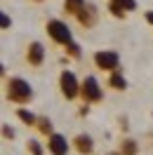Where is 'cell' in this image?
<instances>
[{
  "label": "cell",
  "mask_w": 153,
  "mask_h": 155,
  "mask_svg": "<svg viewBox=\"0 0 153 155\" xmlns=\"http://www.w3.org/2000/svg\"><path fill=\"white\" fill-rule=\"evenodd\" d=\"M7 99L14 101V104H29L33 99V87L24 78H12L7 82Z\"/></svg>",
  "instance_id": "cell-1"
},
{
  "label": "cell",
  "mask_w": 153,
  "mask_h": 155,
  "mask_svg": "<svg viewBox=\"0 0 153 155\" xmlns=\"http://www.w3.org/2000/svg\"><path fill=\"white\" fill-rule=\"evenodd\" d=\"M45 28H47L49 38L54 40V42H59V45H66V42L73 40V31H71V26H68L66 21H61V19H49Z\"/></svg>",
  "instance_id": "cell-2"
},
{
  "label": "cell",
  "mask_w": 153,
  "mask_h": 155,
  "mask_svg": "<svg viewBox=\"0 0 153 155\" xmlns=\"http://www.w3.org/2000/svg\"><path fill=\"white\" fill-rule=\"evenodd\" d=\"M78 94H83V99H85L87 104H94V101H101L104 89H101V85H99V80H97L94 75H87L85 80H83L80 89H78Z\"/></svg>",
  "instance_id": "cell-3"
},
{
  "label": "cell",
  "mask_w": 153,
  "mask_h": 155,
  "mask_svg": "<svg viewBox=\"0 0 153 155\" xmlns=\"http://www.w3.org/2000/svg\"><path fill=\"white\" fill-rule=\"evenodd\" d=\"M94 64L101 71H118L120 68V54L113 49H99L94 54Z\"/></svg>",
  "instance_id": "cell-4"
},
{
  "label": "cell",
  "mask_w": 153,
  "mask_h": 155,
  "mask_svg": "<svg viewBox=\"0 0 153 155\" xmlns=\"http://www.w3.org/2000/svg\"><path fill=\"white\" fill-rule=\"evenodd\" d=\"M59 87H61V94L66 99H76L78 97V89H80V82L73 71H64L59 75Z\"/></svg>",
  "instance_id": "cell-5"
},
{
  "label": "cell",
  "mask_w": 153,
  "mask_h": 155,
  "mask_svg": "<svg viewBox=\"0 0 153 155\" xmlns=\"http://www.w3.org/2000/svg\"><path fill=\"white\" fill-rule=\"evenodd\" d=\"M47 148H49V153H52V155H66V153H68V141H66V136L52 132V134H49Z\"/></svg>",
  "instance_id": "cell-6"
},
{
  "label": "cell",
  "mask_w": 153,
  "mask_h": 155,
  "mask_svg": "<svg viewBox=\"0 0 153 155\" xmlns=\"http://www.w3.org/2000/svg\"><path fill=\"white\" fill-rule=\"evenodd\" d=\"M26 59H29L31 66H40L45 61V45L42 42H31L29 52H26Z\"/></svg>",
  "instance_id": "cell-7"
},
{
  "label": "cell",
  "mask_w": 153,
  "mask_h": 155,
  "mask_svg": "<svg viewBox=\"0 0 153 155\" xmlns=\"http://www.w3.org/2000/svg\"><path fill=\"white\" fill-rule=\"evenodd\" d=\"M73 143H76L78 153H83V155H90L92 150H94V141H92L90 134H78L76 139H73Z\"/></svg>",
  "instance_id": "cell-8"
},
{
  "label": "cell",
  "mask_w": 153,
  "mask_h": 155,
  "mask_svg": "<svg viewBox=\"0 0 153 155\" xmlns=\"http://www.w3.org/2000/svg\"><path fill=\"white\" fill-rule=\"evenodd\" d=\"M78 17V21H80V24H83V26H94V21H97V12H94V7H92V5H83V10L78 12L76 14Z\"/></svg>",
  "instance_id": "cell-9"
},
{
  "label": "cell",
  "mask_w": 153,
  "mask_h": 155,
  "mask_svg": "<svg viewBox=\"0 0 153 155\" xmlns=\"http://www.w3.org/2000/svg\"><path fill=\"white\" fill-rule=\"evenodd\" d=\"M108 85H111L113 89H118V92H120V89H125V87H127V80H125V75H120L118 71H111V78H108Z\"/></svg>",
  "instance_id": "cell-10"
},
{
  "label": "cell",
  "mask_w": 153,
  "mask_h": 155,
  "mask_svg": "<svg viewBox=\"0 0 153 155\" xmlns=\"http://www.w3.org/2000/svg\"><path fill=\"white\" fill-rule=\"evenodd\" d=\"M83 5H85V0H64V10L68 14H78L83 10Z\"/></svg>",
  "instance_id": "cell-11"
},
{
  "label": "cell",
  "mask_w": 153,
  "mask_h": 155,
  "mask_svg": "<svg viewBox=\"0 0 153 155\" xmlns=\"http://www.w3.org/2000/svg\"><path fill=\"white\" fill-rule=\"evenodd\" d=\"M17 115H19V120H21V122H26V125H36V120H38V115L31 113V110H26V108H19Z\"/></svg>",
  "instance_id": "cell-12"
},
{
  "label": "cell",
  "mask_w": 153,
  "mask_h": 155,
  "mask_svg": "<svg viewBox=\"0 0 153 155\" xmlns=\"http://www.w3.org/2000/svg\"><path fill=\"white\" fill-rule=\"evenodd\" d=\"M108 2L118 5V7L125 10V12H134V10H137V0H108Z\"/></svg>",
  "instance_id": "cell-13"
},
{
  "label": "cell",
  "mask_w": 153,
  "mask_h": 155,
  "mask_svg": "<svg viewBox=\"0 0 153 155\" xmlns=\"http://www.w3.org/2000/svg\"><path fill=\"white\" fill-rule=\"evenodd\" d=\"M36 125L40 127V132H42V134H52V120H49V117H38V120H36Z\"/></svg>",
  "instance_id": "cell-14"
},
{
  "label": "cell",
  "mask_w": 153,
  "mask_h": 155,
  "mask_svg": "<svg viewBox=\"0 0 153 155\" xmlns=\"http://www.w3.org/2000/svg\"><path fill=\"white\" fill-rule=\"evenodd\" d=\"M123 155H137V141L127 139V141L123 143Z\"/></svg>",
  "instance_id": "cell-15"
},
{
  "label": "cell",
  "mask_w": 153,
  "mask_h": 155,
  "mask_svg": "<svg viewBox=\"0 0 153 155\" xmlns=\"http://www.w3.org/2000/svg\"><path fill=\"white\" fill-rule=\"evenodd\" d=\"M66 52L71 54V57H76V59L83 54V52H80V45H78V42H73V40H71V42H66Z\"/></svg>",
  "instance_id": "cell-16"
},
{
  "label": "cell",
  "mask_w": 153,
  "mask_h": 155,
  "mask_svg": "<svg viewBox=\"0 0 153 155\" xmlns=\"http://www.w3.org/2000/svg\"><path fill=\"white\" fill-rule=\"evenodd\" d=\"M29 150H31L33 155H42V146H40V141L31 139V141H29Z\"/></svg>",
  "instance_id": "cell-17"
},
{
  "label": "cell",
  "mask_w": 153,
  "mask_h": 155,
  "mask_svg": "<svg viewBox=\"0 0 153 155\" xmlns=\"http://www.w3.org/2000/svg\"><path fill=\"white\" fill-rule=\"evenodd\" d=\"M108 12H111L113 17H118V19H123L125 14H127L125 10H120V7H118V5H113V2H108Z\"/></svg>",
  "instance_id": "cell-18"
},
{
  "label": "cell",
  "mask_w": 153,
  "mask_h": 155,
  "mask_svg": "<svg viewBox=\"0 0 153 155\" xmlns=\"http://www.w3.org/2000/svg\"><path fill=\"white\" fill-rule=\"evenodd\" d=\"M0 132H2V136H5V139H14V136H17V132H14L10 125H2V127H0Z\"/></svg>",
  "instance_id": "cell-19"
},
{
  "label": "cell",
  "mask_w": 153,
  "mask_h": 155,
  "mask_svg": "<svg viewBox=\"0 0 153 155\" xmlns=\"http://www.w3.org/2000/svg\"><path fill=\"white\" fill-rule=\"evenodd\" d=\"M10 26H12V19H10V17H7L2 10H0V28H10Z\"/></svg>",
  "instance_id": "cell-20"
},
{
  "label": "cell",
  "mask_w": 153,
  "mask_h": 155,
  "mask_svg": "<svg viewBox=\"0 0 153 155\" xmlns=\"http://www.w3.org/2000/svg\"><path fill=\"white\" fill-rule=\"evenodd\" d=\"M146 21H148V24L153 26V10H151V12H146Z\"/></svg>",
  "instance_id": "cell-21"
},
{
  "label": "cell",
  "mask_w": 153,
  "mask_h": 155,
  "mask_svg": "<svg viewBox=\"0 0 153 155\" xmlns=\"http://www.w3.org/2000/svg\"><path fill=\"white\" fill-rule=\"evenodd\" d=\"M5 75V66H2V64H0V78Z\"/></svg>",
  "instance_id": "cell-22"
},
{
  "label": "cell",
  "mask_w": 153,
  "mask_h": 155,
  "mask_svg": "<svg viewBox=\"0 0 153 155\" xmlns=\"http://www.w3.org/2000/svg\"><path fill=\"white\" fill-rule=\"evenodd\" d=\"M113 155H118V153H113Z\"/></svg>",
  "instance_id": "cell-23"
},
{
  "label": "cell",
  "mask_w": 153,
  "mask_h": 155,
  "mask_svg": "<svg viewBox=\"0 0 153 155\" xmlns=\"http://www.w3.org/2000/svg\"><path fill=\"white\" fill-rule=\"evenodd\" d=\"M38 2H40V0H38Z\"/></svg>",
  "instance_id": "cell-24"
}]
</instances>
